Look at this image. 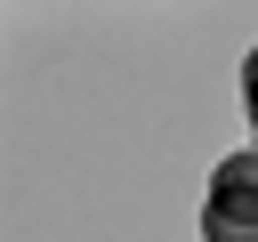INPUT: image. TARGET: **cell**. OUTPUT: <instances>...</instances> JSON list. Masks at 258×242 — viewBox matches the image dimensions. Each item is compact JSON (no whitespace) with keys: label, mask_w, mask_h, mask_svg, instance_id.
I'll return each instance as SVG.
<instances>
[{"label":"cell","mask_w":258,"mask_h":242,"mask_svg":"<svg viewBox=\"0 0 258 242\" xmlns=\"http://www.w3.org/2000/svg\"><path fill=\"white\" fill-rule=\"evenodd\" d=\"M202 242H258V194L210 186V202H202Z\"/></svg>","instance_id":"6da1fadb"},{"label":"cell","mask_w":258,"mask_h":242,"mask_svg":"<svg viewBox=\"0 0 258 242\" xmlns=\"http://www.w3.org/2000/svg\"><path fill=\"white\" fill-rule=\"evenodd\" d=\"M210 186H226V194H258V145H250V153H226Z\"/></svg>","instance_id":"7a4b0ae2"},{"label":"cell","mask_w":258,"mask_h":242,"mask_svg":"<svg viewBox=\"0 0 258 242\" xmlns=\"http://www.w3.org/2000/svg\"><path fill=\"white\" fill-rule=\"evenodd\" d=\"M242 97H258V48L242 56Z\"/></svg>","instance_id":"3957f363"},{"label":"cell","mask_w":258,"mask_h":242,"mask_svg":"<svg viewBox=\"0 0 258 242\" xmlns=\"http://www.w3.org/2000/svg\"><path fill=\"white\" fill-rule=\"evenodd\" d=\"M242 105H250V121H258V97H242Z\"/></svg>","instance_id":"277c9868"}]
</instances>
